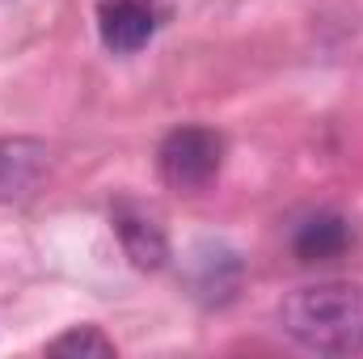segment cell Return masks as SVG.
Listing matches in <instances>:
<instances>
[{
  "instance_id": "cell-1",
  "label": "cell",
  "mask_w": 363,
  "mask_h": 359,
  "mask_svg": "<svg viewBox=\"0 0 363 359\" xmlns=\"http://www.w3.org/2000/svg\"><path fill=\"white\" fill-rule=\"evenodd\" d=\"M279 330L317 355H363V283L321 279L287 292L274 309Z\"/></svg>"
},
{
  "instance_id": "cell-2",
  "label": "cell",
  "mask_w": 363,
  "mask_h": 359,
  "mask_svg": "<svg viewBox=\"0 0 363 359\" xmlns=\"http://www.w3.org/2000/svg\"><path fill=\"white\" fill-rule=\"evenodd\" d=\"M220 165H224V136L211 127H199V123L174 127L157 148V174L169 190L194 194L216 182Z\"/></svg>"
},
{
  "instance_id": "cell-3",
  "label": "cell",
  "mask_w": 363,
  "mask_h": 359,
  "mask_svg": "<svg viewBox=\"0 0 363 359\" xmlns=\"http://www.w3.org/2000/svg\"><path fill=\"white\" fill-rule=\"evenodd\" d=\"M186 287L199 304L207 309H224L237 300L241 283H245V258L228 245V241H199L186 254Z\"/></svg>"
},
{
  "instance_id": "cell-4",
  "label": "cell",
  "mask_w": 363,
  "mask_h": 359,
  "mask_svg": "<svg viewBox=\"0 0 363 359\" xmlns=\"http://www.w3.org/2000/svg\"><path fill=\"white\" fill-rule=\"evenodd\" d=\"M110 228H114L127 263L135 270H148L152 275V270L169 267V258H174L169 233H165L161 216L148 203H140V199H114L110 203Z\"/></svg>"
},
{
  "instance_id": "cell-5",
  "label": "cell",
  "mask_w": 363,
  "mask_h": 359,
  "mask_svg": "<svg viewBox=\"0 0 363 359\" xmlns=\"http://www.w3.org/2000/svg\"><path fill=\"white\" fill-rule=\"evenodd\" d=\"M51 178V144L34 136H0V203H30Z\"/></svg>"
},
{
  "instance_id": "cell-6",
  "label": "cell",
  "mask_w": 363,
  "mask_h": 359,
  "mask_svg": "<svg viewBox=\"0 0 363 359\" xmlns=\"http://www.w3.org/2000/svg\"><path fill=\"white\" fill-rule=\"evenodd\" d=\"M161 13L152 0H101L97 4V38L114 55H135L152 43Z\"/></svg>"
},
{
  "instance_id": "cell-7",
  "label": "cell",
  "mask_w": 363,
  "mask_h": 359,
  "mask_svg": "<svg viewBox=\"0 0 363 359\" xmlns=\"http://www.w3.org/2000/svg\"><path fill=\"white\" fill-rule=\"evenodd\" d=\"M351 241H355V233H351L347 216H338V211H313V216H304V220L296 224V233H291V254H296L304 267H313V263H334V258H342V254L351 250Z\"/></svg>"
},
{
  "instance_id": "cell-8",
  "label": "cell",
  "mask_w": 363,
  "mask_h": 359,
  "mask_svg": "<svg viewBox=\"0 0 363 359\" xmlns=\"http://www.w3.org/2000/svg\"><path fill=\"white\" fill-rule=\"evenodd\" d=\"M47 355H60V359H110L118 355L114 338H106L97 326H72L64 330L60 338L47 343Z\"/></svg>"
}]
</instances>
